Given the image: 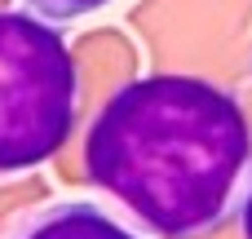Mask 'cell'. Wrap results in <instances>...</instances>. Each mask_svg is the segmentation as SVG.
Returning a JSON list of instances; mask_svg holds the SVG:
<instances>
[{
  "instance_id": "obj_4",
  "label": "cell",
  "mask_w": 252,
  "mask_h": 239,
  "mask_svg": "<svg viewBox=\"0 0 252 239\" xmlns=\"http://www.w3.org/2000/svg\"><path fill=\"white\" fill-rule=\"evenodd\" d=\"M106 4L111 0H22V9H31L44 22H75V18H89Z\"/></svg>"
},
{
  "instance_id": "obj_1",
  "label": "cell",
  "mask_w": 252,
  "mask_h": 239,
  "mask_svg": "<svg viewBox=\"0 0 252 239\" xmlns=\"http://www.w3.org/2000/svg\"><path fill=\"white\" fill-rule=\"evenodd\" d=\"M80 164L151 235L204 239L235 217L248 186V106L190 71L124 80L89 120Z\"/></svg>"
},
{
  "instance_id": "obj_2",
  "label": "cell",
  "mask_w": 252,
  "mask_h": 239,
  "mask_svg": "<svg viewBox=\"0 0 252 239\" xmlns=\"http://www.w3.org/2000/svg\"><path fill=\"white\" fill-rule=\"evenodd\" d=\"M80 67L66 35L0 4V182L49 164L80 124Z\"/></svg>"
},
{
  "instance_id": "obj_5",
  "label": "cell",
  "mask_w": 252,
  "mask_h": 239,
  "mask_svg": "<svg viewBox=\"0 0 252 239\" xmlns=\"http://www.w3.org/2000/svg\"><path fill=\"white\" fill-rule=\"evenodd\" d=\"M235 217H239V235L252 239V173H248V186H244V195H239V208H235Z\"/></svg>"
},
{
  "instance_id": "obj_3",
  "label": "cell",
  "mask_w": 252,
  "mask_h": 239,
  "mask_svg": "<svg viewBox=\"0 0 252 239\" xmlns=\"http://www.w3.org/2000/svg\"><path fill=\"white\" fill-rule=\"evenodd\" d=\"M4 239H146L142 226L124 222L106 204L93 200H53L44 208L22 213Z\"/></svg>"
}]
</instances>
